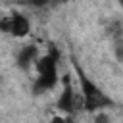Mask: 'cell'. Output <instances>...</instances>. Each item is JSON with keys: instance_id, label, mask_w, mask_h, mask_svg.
<instances>
[{"instance_id": "6da1fadb", "label": "cell", "mask_w": 123, "mask_h": 123, "mask_svg": "<svg viewBox=\"0 0 123 123\" xmlns=\"http://www.w3.org/2000/svg\"><path fill=\"white\" fill-rule=\"evenodd\" d=\"M58 58H60V56H58V50L52 48L44 58L38 60V63H37L38 77H37L35 86H33V90H35L37 94L50 90V88L58 83Z\"/></svg>"}, {"instance_id": "7a4b0ae2", "label": "cell", "mask_w": 123, "mask_h": 123, "mask_svg": "<svg viewBox=\"0 0 123 123\" xmlns=\"http://www.w3.org/2000/svg\"><path fill=\"white\" fill-rule=\"evenodd\" d=\"M77 67V65H75ZM77 75H79V83H81V90H83V104L88 111H94L98 108H104L108 104H111V100L77 67Z\"/></svg>"}, {"instance_id": "3957f363", "label": "cell", "mask_w": 123, "mask_h": 123, "mask_svg": "<svg viewBox=\"0 0 123 123\" xmlns=\"http://www.w3.org/2000/svg\"><path fill=\"white\" fill-rule=\"evenodd\" d=\"M58 110L63 111V113H71L75 110V92H73L69 75L63 77V90H62V94L58 98Z\"/></svg>"}, {"instance_id": "277c9868", "label": "cell", "mask_w": 123, "mask_h": 123, "mask_svg": "<svg viewBox=\"0 0 123 123\" xmlns=\"http://www.w3.org/2000/svg\"><path fill=\"white\" fill-rule=\"evenodd\" d=\"M29 31H31V23H29V19L25 15L13 13L10 17V35H13V37H25Z\"/></svg>"}, {"instance_id": "5b68a950", "label": "cell", "mask_w": 123, "mask_h": 123, "mask_svg": "<svg viewBox=\"0 0 123 123\" xmlns=\"http://www.w3.org/2000/svg\"><path fill=\"white\" fill-rule=\"evenodd\" d=\"M35 58H37V46H35V44H27V46H23V48L19 50L15 63H17L19 69H29L31 63L35 62Z\"/></svg>"}, {"instance_id": "8992f818", "label": "cell", "mask_w": 123, "mask_h": 123, "mask_svg": "<svg viewBox=\"0 0 123 123\" xmlns=\"http://www.w3.org/2000/svg\"><path fill=\"white\" fill-rule=\"evenodd\" d=\"M50 0H25V4H29V6H33V8H42V6H46Z\"/></svg>"}, {"instance_id": "52a82bcc", "label": "cell", "mask_w": 123, "mask_h": 123, "mask_svg": "<svg viewBox=\"0 0 123 123\" xmlns=\"http://www.w3.org/2000/svg\"><path fill=\"white\" fill-rule=\"evenodd\" d=\"M96 121H98V123H108V117H106V115H98Z\"/></svg>"}, {"instance_id": "ba28073f", "label": "cell", "mask_w": 123, "mask_h": 123, "mask_svg": "<svg viewBox=\"0 0 123 123\" xmlns=\"http://www.w3.org/2000/svg\"><path fill=\"white\" fill-rule=\"evenodd\" d=\"M52 123H67V121H65V119H60V117H56Z\"/></svg>"}, {"instance_id": "9c48e42d", "label": "cell", "mask_w": 123, "mask_h": 123, "mask_svg": "<svg viewBox=\"0 0 123 123\" xmlns=\"http://www.w3.org/2000/svg\"><path fill=\"white\" fill-rule=\"evenodd\" d=\"M119 4H121V6H123V0H119Z\"/></svg>"}, {"instance_id": "30bf717a", "label": "cell", "mask_w": 123, "mask_h": 123, "mask_svg": "<svg viewBox=\"0 0 123 123\" xmlns=\"http://www.w3.org/2000/svg\"><path fill=\"white\" fill-rule=\"evenodd\" d=\"M63 2H65V0H63Z\"/></svg>"}]
</instances>
